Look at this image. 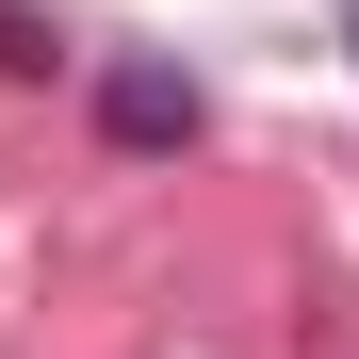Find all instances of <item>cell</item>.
<instances>
[{"instance_id": "1", "label": "cell", "mask_w": 359, "mask_h": 359, "mask_svg": "<svg viewBox=\"0 0 359 359\" xmlns=\"http://www.w3.org/2000/svg\"><path fill=\"white\" fill-rule=\"evenodd\" d=\"M98 131L131 147V163H163V147H196V131H212V98L180 82V66H147V49H131V66H98Z\"/></svg>"}, {"instance_id": "2", "label": "cell", "mask_w": 359, "mask_h": 359, "mask_svg": "<svg viewBox=\"0 0 359 359\" xmlns=\"http://www.w3.org/2000/svg\"><path fill=\"white\" fill-rule=\"evenodd\" d=\"M66 66H82V49H66V33H49V17H33V0H0V82H66Z\"/></svg>"}, {"instance_id": "3", "label": "cell", "mask_w": 359, "mask_h": 359, "mask_svg": "<svg viewBox=\"0 0 359 359\" xmlns=\"http://www.w3.org/2000/svg\"><path fill=\"white\" fill-rule=\"evenodd\" d=\"M343 49H359V0H343Z\"/></svg>"}]
</instances>
